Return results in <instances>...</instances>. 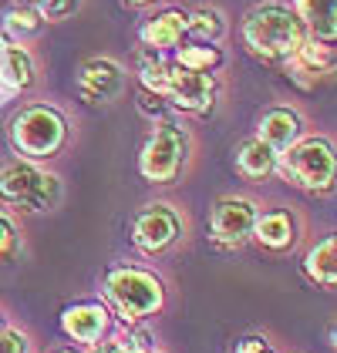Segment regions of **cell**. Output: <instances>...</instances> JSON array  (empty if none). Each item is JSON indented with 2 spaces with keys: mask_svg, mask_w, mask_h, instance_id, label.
Here are the masks:
<instances>
[{
  "mask_svg": "<svg viewBox=\"0 0 337 353\" xmlns=\"http://www.w3.org/2000/svg\"><path fill=\"white\" fill-rule=\"evenodd\" d=\"M304 272H307L317 286L334 290V283H337V243L331 239V236L307 252V259H304Z\"/></svg>",
  "mask_w": 337,
  "mask_h": 353,
  "instance_id": "cell-17",
  "label": "cell"
},
{
  "mask_svg": "<svg viewBox=\"0 0 337 353\" xmlns=\"http://www.w3.org/2000/svg\"><path fill=\"white\" fill-rule=\"evenodd\" d=\"M186 152H189V135L179 128V125H162L155 128V135L145 141L142 148L139 168L148 182H172L179 175V168L186 162Z\"/></svg>",
  "mask_w": 337,
  "mask_h": 353,
  "instance_id": "cell-7",
  "label": "cell"
},
{
  "mask_svg": "<svg viewBox=\"0 0 337 353\" xmlns=\"http://www.w3.org/2000/svg\"><path fill=\"white\" fill-rule=\"evenodd\" d=\"M61 330L78 343H98L108 330V310L102 303H78L61 313Z\"/></svg>",
  "mask_w": 337,
  "mask_h": 353,
  "instance_id": "cell-11",
  "label": "cell"
},
{
  "mask_svg": "<svg viewBox=\"0 0 337 353\" xmlns=\"http://www.w3.org/2000/svg\"><path fill=\"white\" fill-rule=\"evenodd\" d=\"M91 353H115V343H105V347H95Z\"/></svg>",
  "mask_w": 337,
  "mask_h": 353,
  "instance_id": "cell-28",
  "label": "cell"
},
{
  "mask_svg": "<svg viewBox=\"0 0 337 353\" xmlns=\"http://www.w3.org/2000/svg\"><path fill=\"white\" fill-rule=\"evenodd\" d=\"M300 132H304V121H300V114L290 108H273L263 114V121H260V141H267L277 155L287 152L293 141H300Z\"/></svg>",
  "mask_w": 337,
  "mask_h": 353,
  "instance_id": "cell-13",
  "label": "cell"
},
{
  "mask_svg": "<svg viewBox=\"0 0 337 353\" xmlns=\"http://www.w3.org/2000/svg\"><path fill=\"white\" fill-rule=\"evenodd\" d=\"M0 81L10 88H30L34 84V61L24 48H3L0 51Z\"/></svg>",
  "mask_w": 337,
  "mask_h": 353,
  "instance_id": "cell-18",
  "label": "cell"
},
{
  "mask_svg": "<svg viewBox=\"0 0 337 353\" xmlns=\"http://www.w3.org/2000/svg\"><path fill=\"white\" fill-rule=\"evenodd\" d=\"M7 28L17 30V34H34V30L41 28V21H37V14H30V10H10L7 14Z\"/></svg>",
  "mask_w": 337,
  "mask_h": 353,
  "instance_id": "cell-24",
  "label": "cell"
},
{
  "mask_svg": "<svg viewBox=\"0 0 337 353\" xmlns=\"http://www.w3.org/2000/svg\"><path fill=\"white\" fill-rule=\"evenodd\" d=\"M17 229H14V222L0 212V259H10L14 252H17Z\"/></svg>",
  "mask_w": 337,
  "mask_h": 353,
  "instance_id": "cell-23",
  "label": "cell"
},
{
  "mask_svg": "<svg viewBox=\"0 0 337 353\" xmlns=\"http://www.w3.org/2000/svg\"><path fill=\"white\" fill-rule=\"evenodd\" d=\"M290 64H293L297 71L327 74V71H331V64H334V54H331V48H327V44H317V41H310V44H304L297 54L290 57Z\"/></svg>",
  "mask_w": 337,
  "mask_h": 353,
  "instance_id": "cell-21",
  "label": "cell"
},
{
  "mask_svg": "<svg viewBox=\"0 0 337 353\" xmlns=\"http://www.w3.org/2000/svg\"><path fill=\"white\" fill-rule=\"evenodd\" d=\"M115 353H155V350H148L145 343H115Z\"/></svg>",
  "mask_w": 337,
  "mask_h": 353,
  "instance_id": "cell-27",
  "label": "cell"
},
{
  "mask_svg": "<svg viewBox=\"0 0 337 353\" xmlns=\"http://www.w3.org/2000/svg\"><path fill=\"white\" fill-rule=\"evenodd\" d=\"M300 24L314 34V41H334L337 34V0H300L297 10Z\"/></svg>",
  "mask_w": 337,
  "mask_h": 353,
  "instance_id": "cell-14",
  "label": "cell"
},
{
  "mask_svg": "<svg viewBox=\"0 0 337 353\" xmlns=\"http://www.w3.org/2000/svg\"><path fill=\"white\" fill-rule=\"evenodd\" d=\"M250 236L263 245V249H270V252H283V249H290V245L297 243V222H293L290 212L273 209V212L256 216Z\"/></svg>",
  "mask_w": 337,
  "mask_h": 353,
  "instance_id": "cell-12",
  "label": "cell"
},
{
  "mask_svg": "<svg viewBox=\"0 0 337 353\" xmlns=\"http://www.w3.org/2000/svg\"><path fill=\"white\" fill-rule=\"evenodd\" d=\"M179 236H182V219H179L175 209H168L162 202L145 205L135 216V225H132V243L139 245L142 252H148V256L172 249L179 243Z\"/></svg>",
  "mask_w": 337,
  "mask_h": 353,
  "instance_id": "cell-8",
  "label": "cell"
},
{
  "mask_svg": "<svg viewBox=\"0 0 337 353\" xmlns=\"http://www.w3.org/2000/svg\"><path fill=\"white\" fill-rule=\"evenodd\" d=\"M57 353H71V350H57Z\"/></svg>",
  "mask_w": 337,
  "mask_h": 353,
  "instance_id": "cell-30",
  "label": "cell"
},
{
  "mask_svg": "<svg viewBox=\"0 0 337 353\" xmlns=\"http://www.w3.org/2000/svg\"><path fill=\"white\" fill-rule=\"evenodd\" d=\"M30 3H41V0H30Z\"/></svg>",
  "mask_w": 337,
  "mask_h": 353,
  "instance_id": "cell-31",
  "label": "cell"
},
{
  "mask_svg": "<svg viewBox=\"0 0 337 353\" xmlns=\"http://www.w3.org/2000/svg\"><path fill=\"white\" fill-rule=\"evenodd\" d=\"M142 84L148 94L168 98L175 108L196 111V114H206L216 98L213 74H196V71H186L179 64H152L148 57L142 61Z\"/></svg>",
  "mask_w": 337,
  "mask_h": 353,
  "instance_id": "cell-2",
  "label": "cell"
},
{
  "mask_svg": "<svg viewBox=\"0 0 337 353\" xmlns=\"http://www.w3.org/2000/svg\"><path fill=\"white\" fill-rule=\"evenodd\" d=\"M175 64L186 68V71H196V74H209V71H216L223 64V54L216 48H209V44H186L179 51V57H175Z\"/></svg>",
  "mask_w": 337,
  "mask_h": 353,
  "instance_id": "cell-19",
  "label": "cell"
},
{
  "mask_svg": "<svg viewBox=\"0 0 337 353\" xmlns=\"http://www.w3.org/2000/svg\"><path fill=\"white\" fill-rule=\"evenodd\" d=\"M243 37H247L253 54L263 57V61H290L307 44L300 17L283 3L253 7L247 14V21H243Z\"/></svg>",
  "mask_w": 337,
  "mask_h": 353,
  "instance_id": "cell-1",
  "label": "cell"
},
{
  "mask_svg": "<svg viewBox=\"0 0 337 353\" xmlns=\"http://www.w3.org/2000/svg\"><path fill=\"white\" fill-rule=\"evenodd\" d=\"M128 3H152V0H128Z\"/></svg>",
  "mask_w": 337,
  "mask_h": 353,
  "instance_id": "cell-29",
  "label": "cell"
},
{
  "mask_svg": "<svg viewBox=\"0 0 337 353\" xmlns=\"http://www.w3.org/2000/svg\"><path fill=\"white\" fill-rule=\"evenodd\" d=\"M122 68L115 64L112 57H91L81 68V98L91 105H102V101H112L115 94L122 91Z\"/></svg>",
  "mask_w": 337,
  "mask_h": 353,
  "instance_id": "cell-10",
  "label": "cell"
},
{
  "mask_svg": "<svg viewBox=\"0 0 337 353\" xmlns=\"http://www.w3.org/2000/svg\"><path fill=\"white\" fill-rule=\"evenodd\" d=\"M0 195L28 212H44L61 202V182L51 172H41L30 162H10L0 172Z\"/></svg>",
  "mask_w": 337,
  "mask_h": 353,
  "instance_id": "cell-5",
  "label": "cell"
},
{
  "mask_svg": "<svg viewBox=\"0 0 337 353\" xmlns=\"http://www.w3.org/2000/svg\"><path fill=\"white\" fill-rule=\"evenodd\" d=\"M186 34V14L182 10H166L159 17H152L142 28V41L148 51H162V48H175Z\"/></svg>",
  "mask_w": 337,
  "mask_h": 353,
  "instance_id": "cell-16",
  "label": "cell"
},
{
  "mask_svg": "<svg viewBox=\"0 0 337 353\" xmlns=\"http://www.w3.org/2000/svg\"><path fill=\"white\" fill-rule=\"evenodd\" d=\"M236 353H277V350H270V343L263 336H243L236 343Z\"/></svg>",
  "mask_w": 337,
  "mask_h": 353,
  "instance_id": "cell-26",
  "label": "cell"
},
{
  "mask_svg": "<svg viewBox=\"0 0 337 353\" xmlns=\"http://www.w3.org/2000/svg\"><path fill=\"white\" fill-rule=\"evenodd\" d=\"M277 168L297 189L331 192V185H334V148L327 138H300L287 152H280Z\"/></svg>",
  "mask_w": 337,
  "mask_h": 353,
  "instance_id": "cell-3",
  "label": "cell"
},
{
  "mask_svg": "<svg viewBox=\"0 0 337 353\" xmlns=\"http://www.w3.org/2000/svg\"><path fill=\"white\" fill-rule=\"evenodd\" d=\"M64 138H68L64 118L55 108H44V105L24 108L10 121V141L28 159H51V155H57Z\"/></svg>",
  "mask_w": 337,
  "mask_h": 353,
  "instance_id": "cell-6",
  "label": "cell"
},
{
  "mask_svg": "<svg viewBox=\"0 0 337 353\" xmlns=\"http://www.w3.org/2000/svg\"><path fill=\"white\" fill-rule=\"evenodd\" d=\"M253 222H256V205L250 199H236V195H226L216 202L213 209V243L223 245V249H233V245L247 243L253 232Z\"/></svg>",
  "mask_w": 337,
  "mask_h": 353,
  "instance_id": "cell-9",
  "label": "cell"
},
{
  "mask_svg": "<svg viewBox=\"0 0 337 353\" xmlns=\"http://www.w3.org/2000/svg\"><path fill=\"white\" fill-rule=\"evenodd\" d=\"M0 353H28V336L21 330H0Z\"/></svg>",
  "mask_w": 337,
  "mask_h": 353,
  "instance_id": "cell-25",
  "label": "cell"
},
{
  "mask_svg": "<svg viewBox=\"0 0 337 353\" xmlns=\"http://www.w3.org/2000/svg\"><path fill=\"white\" fill-rule=\"evenodd\" d=\"M81 7V0H41V17L44 21H64Z\"/></svg>",
  "mask_w": 337,
  "mask_h": 353,
  "instance_id": "cell-22",
  "label": "cell"
},
{
  "mask_svg": "<svg viewBox=\"0 0 337 353\" xmlns=\"http://www.w3.org/2000/svg\"><path fill=\"white\" fill-rule=\"evenodd\" d=\"M223 30H226V21L216 7H199L193 14H186V34H193L199 41H216Z\"/></svg>",
  "mask_w": 337,
  "mask_h": 353,
  "instance_id": "cell-20",
  "label": "cell"
},
{
  "mask_svg": "<svg viewBox=\"0 0 337 353\" xmlns=\"http://www.w3.org/2000/svg\"><path fill=\"white\" fill-rule=\"evenodd\" d=\"M236 168H240V175L243 179H267L273 168H277V152L267 145V141H260V138H247V141H240L236 145Z\"/></svg>",
  "mask_w": 337,
  "mask_h": 353,
  "instance_id": "cell-15",
  "label": "cell"
},
{
  "mask_svg": "<svg viewBox=\"0 0 337 353\" xmlns=\"http://www.w3.org/2000/svg\"><path fill=\"white\" fill-rule=\"evenodd\" d=\"M105 293H108V303L115 306V313L122 320H145L152 313L162 310V279L148 270H135V266H122L108 276L105 283Z\"/></svg>",
  "mask_w": 337,
  "mask_h": 353,
  "instance_id": "cell-4",
  "label": "cell"
}]
</instances>
